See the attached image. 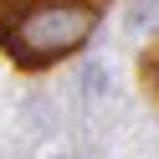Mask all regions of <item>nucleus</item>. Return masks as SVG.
<instances>
[{
  "mask_svg": "<svg viewBox=\"0 0 159 159\" xmlns=\"http://www.w3.org/2000/svg\"><path fill=\"white\" fill-rule=\"evenodd\" d=\"M108 0H0V46L21 67H46L87 41Z\"/></svg>",
  "mask_w": 159,
  "mask_h": 159,
  "instance_id": "f257e3e1",
  "label": "nucleus"
},
{
  "mask_svg": "<svg viewBox=\"0 0 159 159\" xmlns=\"http://www.w3.org/2000/svg\"><path fill=\"white\" fill-rule=\"evenodd\" d=\"M139 77H144L149 98L159 103V46H149V52H144V62H139Z\"/></svg>",
  "mask_w": 159,
  "mask_h": 159,
  "instance_id": "f03ea898",
  "label": "nucleus"
}]
</instances>
